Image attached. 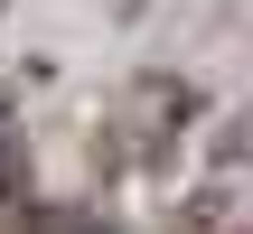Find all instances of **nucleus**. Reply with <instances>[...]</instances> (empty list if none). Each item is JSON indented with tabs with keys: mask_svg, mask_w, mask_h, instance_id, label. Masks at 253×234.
<instances>
[{
	"mask_svg": "<svg viewBox=\"0 0 253 234\" xmlns=\"http://www.w3.org/2000/svg\"><path fill=\"white\" fill-rule=\"evenodd\" d=\"M19 216H28V141H19L9 103H0V225H19Z\"/></svg>",
	"mask_w": 253,
	"mask_h": 234,
	"instance_id": "obj_1",
	"label": "nucleus"
},
{
	"mask_svg": "<svg viewBox=\"0 0 253 234\" xmlns=\"http://www.w3.org/2000/svg\"><path fill=\"white\" fill-rule=\"evenodd\" d=\"M47 234H94V225H47Z\"/></svg>",
	"mask_w": 253,
	"mask_h": 234,
	"instance_id": "obj_2",
	"label": "nucleus"
}]
</instances>
